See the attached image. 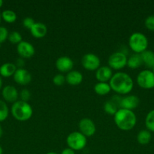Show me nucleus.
Masks as SVG:
<instances>
[{"label": "nucleus", "mask_w": 154, "mask_h": 154, "mask_svg": "<svg viewBox=\"0 0 154 154\" xmlns=\"http://www.w3.org/2000/svg\"><path fill=\"white\" fill-rule=\"evenodd\" d=\"M112 90L118 94L125 95L129 93L134 87L133 80L125 72H117L114 74L110 81Z\"/></svg>", "instance_id": "f257e3e1"}, {"label": "nucleus", "mask_w": 154, "mask_h": 154, "mask_svg": "<svg viewBox=\"0 0 154 154\" xmlns=\"http://www.w3.org/2000/svg\"><path fill=\"white\" fill-rule=\"evenodd\" d=\"M114 122L119 129L129 131L135 126L137 117L133 111L119 108L114 115Z\"/></svg>", "instance_id": "f03ea898"}, {"label": "nucleus", "mask_w": 154, "mask_h": 154, "mask_svg": "<svg viewBox=\"0 0 154 154\" xmlns=\"http://www.w3.org/2000/svg\"><path fill=\"white\" fill-rule=\"evenodd\" d=\"M33 113V108L28 102L17 101L11 106L12 116L18 121H27L31 118Z\"/></svg>", "instance_id": "7ed1b4c3"}, {"label": "nucleus", "mask_w": 154, "mask_h": 154, "mask_svg": "<svg viewBox=\"0 0 154 154\" xmlns=\"http://www.w3.org/2000/svg\"><path fill=\"white\" fill-rule=\"evenodd\" d=\"M128 45L135 54H140L147 50L148 39L143 33L134 32L129 37Z\"/></svg>", "instance_id": "20e7f679"}, {"label": "nucleus", "mask_w": 154, "mask_h": 154, "mask_svg": "<svg viewBox=\"0 0 154 154\" xmlns=\"http://www.w3.org/2000/svg\"><path fill=\"white\" fill-rule=\"evenodd\" d=\"M66 144L68 147L74 151L81 150L85 147L87 144V138L80 132H71L66 138Z\"/></svg>", "instance_id": "39448f33"}, {"label": "nucleus", "mask_w": 154, "mask_h": 154, "mask_svg": "<svg viewBox=\"0 0 154 154\" xmlns=\"http://www.w3.org/2000/svg\"><path fill=\"white\" fill-rule=\"evenodd\" d=\"M137 83L139 87L146 90L154 88V74L149 69L141 71L137 76Z\"/></svg>", "instance_id": "423d86ee"}, {"label": "nucleus", "mask_w": 154, "mask_h": 154, "mask_svg": "<svg viewBox=\"0 0 154 154\" xmlns=\"http://www.w3.org/2000/svg\"><path fill=\"white\" fill-rule=\"evenodd\" d=\"M127 58L126 55L122 52H116L110 56L108 59V65L110 69H113L115 70L122 69L127 66Z\"/></svg>", "instance_id": "0eeeda50"}, {"label": "nucleus", "mask_w": 154, "mask_h": 154, "mask_svg": "<svg viewBox=\"0 0 154 154\" xmlns=\"http://www.w3.org/2000/svg\"><path fill=\"white\" fill-rule=\"evenodd\" d=\"M82 65L87 70L95 71L101 67V60L97 55L88 53L82 58Z\"/></svg>", "instance_id": "6e6552de"}, {"label": "nucleus", "mask_w": 154, "mask_h": 154, "mask_svg": "<svg viewBox=\"0 0 154 154\" xmlns=\"http://www.w3.org/2000/svg\"><path fill=\"white\" fill-rule=\"evenodd\" d=\"M79 131L85 137H91L96 132V126L93 120L89 118L82 119L79 123Z\"/></svg>", "instance_id": "1a4fd4ad"}, {"label": "nucleus", "mask_w": 154, "mask_h": 154, "mask_svg": "<svg viewBox=\"0 0 154 154\" xmlns=\"http://www.w3.org/2000/svg\"><path fill=\"white\" fill-rule=\"evenodd\" d=\"M139 103H140V99L137 96L129 95V96H125V97H122L121 99L119 108H122V109L133 111L137 108Z\"/></svg>", "instance_id": "9d476101"}, {"label": "nucleus", "mask_w": 154, "mask_h": 154, "mask_svg": "<svg viewBox=\"0 0 154 154\" xmlns=\"http://www.w3.org/2000/svg\"><path fill=\"white\" fill-rule=\"evenodd\" d=\"M14 80L17 84L20 85H27L31 82L32 75L27 69L20 68L18 69L14 74Z\"/></svg>", "instance_id": "9b49d317"}, {"label": "nucleus", "mask_w": 154, "mask_h": 154, "mask_svg": "<svg viewBox=\"0 0 154 154\" xmlns=\"http://www.w3.org/2000/svg\"><path fill=\"white\" fill-rule=\"evenodd\" d=\"M17 51L22 58H30L35 54V48L32 44L22 41L17 47Z\"/></svg>", "instance_id": "f8f14e48"}, {"label": "nucleus", "mask_w": 154, "mask_h": 154, "mask_svg": "<svg viewBox=\"0 0 154 154\" xmlns=\"http://www.w3.org/2000/svg\"><path fill=\"white\" fill-rule=\"evenodd\" d=\"M73 61L68 57H60L56 60L55 66L60 72H69L73 68Z\"/></svg>", "instance_id": "ddd939ff"}, {"label": "nucleus", "mask_w": 154, "mask_h": 154, "mask_svg": "<svg viewBox=\"0 0 154 154\" xmlns=\"http://www.w3.org/2000/svg\"><path fill=\"white\" fill-rule=\"evenodd\" d=\"M2 97L5 101H6L7 102H10V103L11 102L14 103L15 102H17V99L18 98V90L14 86L11 85L5 86L2 89Z\"/></svg>", "instance_id": "4468645a"}, {"label": "nucleus", "mask_w": 154, "mask_h": 154, "mask_svg": "<svg viewBox=\"0 0 154 154\" xmlns=\"http://www.w3.org/2000/svg\"><path fill=\"white\" fill-rule=\"evenodd\" d=\"M113 72L109 66H101L97 69L95 77L99 82L107 83L113 77Z\"/></svg>", "instance_id": "2eb2a0df"}, {"label": "nucleus", "mask_w": 154, "mask_h": 154, "mask_svg": "<svg viewBox=\"0 0 154 154\" xmlns=\"http://www.w3.org/2000/svg\"><path fill=\"white\" fill-rule=\"evenodd\" d=\"M30 32L34 38H42L46 35L47 32H48V28L45 24L42 23H35L33 27L30 29Z\"/></svg>", "instance_id": "dca6fc26"}, {"label": "nucleus", "mask_w": 154, "mask_h": 154, "mask_svg": "<svg viewBox=\"0 0 154 154\" xmlns=\"http://www.w3.org/2000/svg\"><path fill=\"white\" fill-rule=\"evenodd\" d=\"M83 81V75L79 71H71L66 76V82L71 86H77Z\"/></svg>", "instance_id": "f3484780"}, {"label": "nucleus", "mask_w": 154, "mask_h": 154, "mask_svg": "<svg viewBox=\"0 0 154 154\" xmlns=\"http://www.w3.org/2000/svg\"><path fill=\"white\" fill-rule=\"evenodd\" d=\"M17 69V66L14 63H4L0 66V75L4 78H8L14 75Z\"/></svg>", "instance_id": "a211bd4d"}, {"label": "nucleus", "mask_w": 154, "mask_h": 154, "mask_svg": "<svg viewBox=\"0 0 154 154\" xmlns=\"http://www.w3.org/2000/svg\"><path fill=\"white\" fill-rule=\"evenodd\" d=\"M143 64L145 65L148 69H152L154 66V52L146 50L140 54Z\"/></svg>", "instance_id": "6ab92c4d"}, {"label": "nucleus", "mask_w": 154, "mask_h": 154, "mask_svg": "<svg viewBox=\"0 0 154 154\" xmlns=\"http://www.w3.org/2000/svg\"><path fill=\"white\" fill-rule=\"evenodd\" d=\"M143 65V61L140 54H134L131 55L127 60V66L131 69H136Z\"/></svg>", "instance_id": "aec40b11"}, {"label": "nucleus", "mask_w": 154, "mask_h": 154, "mask_svg": "<svg viewBox=\"0 0 154 154\" xmlns=\"http://www.w3.org/2000/svg\"><path fill=\"white\" fill-rule=\"evenodd\" d=\"M152 138L151 132L147 129H142L137 135V141L141 145H146L149 144Z\"/></svg>", "instance_id": "412c9836"}, {"label": "nucleus", "mask_w": 154, "mask_h": 154, "mask_svg": "<svg viewBox=\"0 0 154 154\" xmlns=\"http://www.w3.org/2000/svg\"><path fill=\"white\" fill-rule=\"evenodd\" d=\"M111 87L110 84L104 82H98L94 87V90L95 93L100 96H105L111 91Z\"/></svg>", "instance_id": "4be33fe9"}, {"label": "nucleus", "mask_w": 154, "mask_h": 154, "mask_svg": "<svg viewBox=\"0 0 154 154\" xmlns=\"http://www.w3.org/2000/svg\"><path fill=\"white\" fill-rule=\"evenodd\" d=\"M118 108H119V105H118L114 101L112 100V99L107 101L104 105V111H105L107 114L112 116L115 115V114H116V113L117 112L118 110H119Z\"/></svg>", "instance_id": "5701e85b"}, {"label": "nucleus", "mask_w": 154, "mask_h": 154, "mask_svg": "<svg viewBox=\"0 0 154 154\" xmlns=\"http://www.w3.org/2000/svg\"><path fill=\"white\" fill-rule=\"evenodd\" d=\"M145 125L147 130L154 132V110L149 111L145 118Z\"/></svg>", "instance_id": "b1692460"}, {"label": "nucleus", "mask_w": 154, "mask_h": 154, "mask_svg": "<svg viewBox=\"0 0 154 154\" xmlns=\"http://www.w3.org/2000/svg\"><path fill=\"white\" fill-rule=\"evenodd\" d=\"M2 18L7 23H14L17 20V14L11 10H5L2 13Z\"/></svg>", "instance_id": "393cba45"}, {"label": "nucleus", "mask_w": 154, "mask_h": 154, "mask_svg": "<svg viewBox=\"0 0 154 154\" xmlns=\"http://www.w3.org/2000/svg\"><path fill=\"white\" fill-rule=\"evenodd\" d=\"M9 110L8 105L4 101L0 99V123L5 121L8 117Z\"/></svg>", "instance_id": "a878e982"}, {"label": "nucleus", "mask_w": 154, "mask_h": 154, "mask_svg": "<svg viewBox=\"0 0 154 154\" xmlns=\"http://www.w3.org/2000/svg\"><path fill=\"white\" fill-rule=\"evenodd\" d=\"M8 39L11 43L14 44V45H18V44L21 43L23 41L21 35L18 32L16 31L11 32L10 34H8Z\"/></svg>", "instance_id": "bb28decb"}, {"label": "nucleus", "mask_w": 154, "mask_h": 154, "mask_svg": "<svg viewBox=\"0 0 154 154\" xmlns=\"http://www.w3.org/2000/svg\"><path fill=\"white\" fill-rule=\"evenodd\" d=\"M66 82V77L62 74H57L53 78V83L56 86H62Z\"/></svg>", "instance_id": "cd10ccee"}, {"label": "nucleus", "mask_w": 154, "mask_h": 154, "mask_svg": "<svg viewBox=\"0 0 154 154\" xmlns=\"http://www.w3.org/2000/svg\"><path fill=\"white\" fill-rule=\"evenodd\" d=\"M145 26L149 31L154 32V15H150L147 17L145 20Z\"/></svg>", "instance_id": "c85d7f7f"}, {"label": "nucleus", "mask_w": 154, "mask_h": 154, "mask_svg": "<svg viewBox=\"0 0 154 154\" xmlns=\"http://www.w3.org/2000/svg\"><path fill=\"white\" fill-rule=\"evenodd\" d=\"M30 96H31V94H30V92L27 89H24L21 91L20 93V97H21V100L23 101V102H27L30 99Z\"/></svg>", "instance_id": "c756f323"}, {"label": "nucleus", "mask_w": 154, "mask_h": 154, "mask_svg": "<svg viewBox=\"0 0 154 154\" xmlns=\"http://www.w3.org/2000/svg\"><path fill=\"white\" fill-rule=\"evenodd\" d=\"M8 37V29L4 26H0V45L5 42Z\"/></svg>", "instance_id": "7c9ffc66"}, {"label": "nucleus", "mask_w": 154, "mask_h": 154, "mask_svg": "<svg viewBox=\"0 0 154 154\" xmlns=\"http://www.w3.org/2000/svg\"><path fill=\"white\" fill-rule=\"evenodd\" d=\"M35 20L32 17H27L24 19L23 20V25L25 28L28 29H30L33 27V26L35 24Z\"/></svg>", "instance_id": "2f4dec72"}, {"label": "nucleus", "mask_w": 154, "mask_h": 154, "mask_svg": "<svg viewBox=\"0 0 154 154\" xmlns=\"http://www.w3.org/2000/svg\"><path fill=\"white\" fill-rule=\"evenodd\" d=\"M60 154H75V153L73 150H72V149L69 148V147H67V148L63 149Z\"/></svg>", "instance_id": "473e14b6"}, {"label": "nucleus", "mask_w": 154, "mask_h": 154, "mask_svg": "<svg viewBox=\"0 0 154 154\" xmlns=\"http://www.w3.org/2000/svg\"><path fill=\"white\" fill-rule=\"evenodd\" d=\"M24 65V60H22V59H19V60H18V62H17V66H19V67H21V66H23Z\"/></svg>", "instance_id": "72a5a7b5"}, {"label": "nucleus", "mask_w": 154, "mask_h": 154, "mask_svg": "<svg viewBox=\"0 0 154 154\" xmlns=\"http://www.w3.org/2000/svg\"><path fill=\"white\" fill-rule=\"evenodd\" d=\"M2 135H3V129L2 128V126L0 125V138L2 136Z\"/></svg>", "instance_id": "f704fd0d"}, {"label": "nucleus", "mask_w": 154, "mask_h": 154, "mask_svg": "<svg viewBox=\"0 0 154 154\" xmlns=\"http://www.w3.org/2000/svg\"><path fill=\"white\" fill-rule=\"evenodd\" d=\"M2 87V78L0 77V89Z\"/></svg>", "instance_id": "c9c22d12"}, {"label": "nucleus", "mask_w": 154, "mask_h": 154, "mask_svg": "<svg viewBox=\"0 0 154 154\" xmlns=\"http://www.w3.org/2000/svg\"><path fill=\"white\" fill-rule=\"evenodd\" d=\"M0 154H3V149L1 146H0Z\"/></svg>", "instance_id": "e433bc0d"}, {"label": "nucleus", "mask_w": 154, "mask_h": 154, "mask_svg": "<svg viewBox=\"0 0 154 154\" xmlns=\"http://www.w3.org/2000/svg\"><path fill=\"white\" fill-rule=\"evenodd\" d=\"M46 154H58V153H55V152H48V153H47Z\"/></svg>", "instance_id": "4c0bfd02"}, {"label": "nucleus", "mask_w": 154, "mask_h": 154, "mask_svg": "<svg viewBox=\"0 0 154 154\" xmlns=\"http://www.w3.org/2000/svg\"><path fill=\"white\" fill-rule=\"evenodd\" d=\"M2 5H3V1L2 0H0V8L2 6Z\"/></svg>", "instance_id": "58836bf2"}, {"label": "nucleus", "mask_w": 154, "mask_h": 154, "mask_svg": "<svg viewBox=\"0 0 154 154\" xmlns=\"http://www.w3.org/2000/svg\"><path fill=\"white\" fill-rule=\"evenodd\" d=\"M1 21H2V14L0 13V23H1Z\"/></svg>", "instance_id": "ea45409f"}, {"label": "nucleus", "mask_w": 154, "mask_h": 154, "mask_svg": "<svg viewBox=\"0 0 154 154\" xmlns=\"http://www.w3.org/2000/svg\"><path fill=\"white\" fill-rule=\"evenodd\" d=\"M152 72H153V74H154V66H153V67H152Z\"/></svg>", "instance_id": "a19ab883"}, {"label": "nucleus", "mask_w": 154, "mask_h": 154, "mask_svg": "<svg viewBox=\"0 0 154 154\" xmlns=\"http://www.w3.org/2000/svg\"></svg>", "instance_id": "79ce46f5"}]
</instances>
